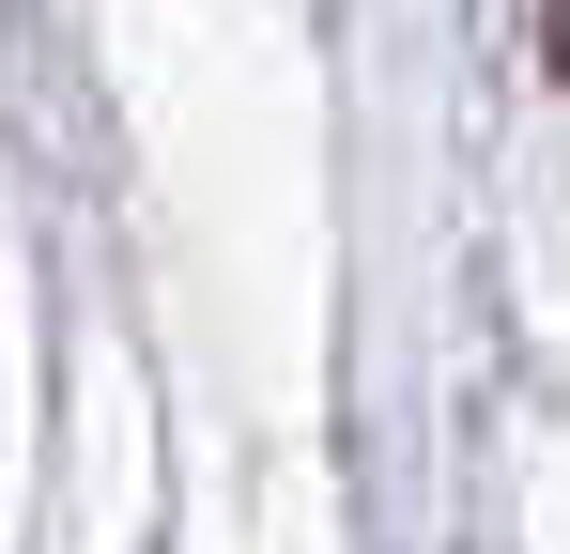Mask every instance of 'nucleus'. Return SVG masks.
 <instances>
[{
  "mask_svg": "<svg viewBox=\"0 0 570 554\" xmlns=\"http://www.w3.org/2000/svg\"><path fill=\"white\" fill-rule=\"evenodd\" d=\"M540 62H556V78H570V0H540Z\"/></svg>",
  "mask_w": 570,
  "mask_h": 554,
  "instance_id": "nucleus-1",
  "label": "nucleus"
}]
</instances>
